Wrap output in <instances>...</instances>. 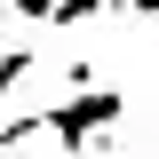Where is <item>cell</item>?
<instances>
[{"mask_svg":"<svg viewBox=\"0 0 159 159\" xmlns=\"http://www.w3.org/2000/svg\"><path fill=\"white\" fill-rule=\"evenodd\" d=\"M151 103H159V72H151Z\"/></svg>","mask_w":159,"mask_h":159,"instance_id":"obj_4","label":"cell"},{"mask_svg":"<svg viewBox=\"0 0 159 159\" xmlns=\"http://www.w3.org/2000/svg\"><path fill=\"white\" fill-rule=\"evenodd\" d=\"M8 8H16L24 24H48V8H56V0H8Z\"/></svg>","mask_w":159,"mask_h":159,"instance_id":"obj_2","label":"cell"},{"mask_svg":"<svg viewBox=\"0 0 159 159\" xmlns=\"http://www.w3.org/2000/svg\"><path fill=\"white\" fill-rule=\"evenodd\" d=\"M119 8H135V16H151V24H159V0H119Z\"/></svg>","mask_w":159,"mask_h":159,"instance_id":"obj_3","label":"cell"},{"mask_svg":"<svg viewBox=\"0 0 159 159\" xmlns=\"http://www.w3.org/2000/svg\"><path fill=\"white\" fill-rule=\"evenodd\" d=\"M119 103H127L119 88H88V80H80V96L48 103V135H56V151H80V159H88V135H96V127H111Z\"/></svg>","mask_w":159,"mask_h":159,"instance_id":"obj_1","label":"cell"}]
</instances>
